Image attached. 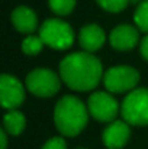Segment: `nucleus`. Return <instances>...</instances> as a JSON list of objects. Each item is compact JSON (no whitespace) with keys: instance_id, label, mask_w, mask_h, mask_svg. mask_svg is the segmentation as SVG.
I'll list each match as a JSON object with an SVG mask.
<instances>
[{"instance_id":"7","label":"nucleus","mask_w":148,"mask_h":149,"mask_svg":"<svg viewBox=\"0 0 148 149\" xmlns=\"http://www.w3.org/2000/svg\"><path fill=\"white\" fill-rule=\"evenodd\" d=\"M89 113L99 122H113L118 114V103L109 93L96 91L89 97Z\"/></svg>"},{"instance_id":"17","label":"nucleus","mask_w":148,"mask_h":149,"mask_svg":"<svg viewBox=\"0 0 148 149\" xmlns=\"http://www.w3.org/2000/svg\"><path fill=\"white\" fill-rule=\"evenodd\" d=\"M97 4L106 12H110V13H118V12H122L129 0H96Z\"/></svg>"},{"instance_id":"14","label":"nucleus","mask_w":148,"mask_h":149,"mask_svg":"<svg viewBox=\"0 0 148 149\" xmlns=\"http://www.w3.org/2000/svg\"><path fill=\"white\" fill-rule=\"evenodd\" d=\"M134 20L140 31L148 33V0H142L141 3H138L134 13Z\"/></svg>"},{"instance_id":"21","label":"nucleus","mask_w":148,"mask_h":149,"mask_svg":"<svg viewBox=\"0 0 148 149\" xmlns=\"http://www.w3.org/2000/svg\"><path fill=\"white\" fill-rule=\"evenodd\" d=\"M129 1H132V3H141L140 0H129Z\"/></svg>"},{"instance_id":"22","label":"nucleus","mask_w":148,"mask_h":149,"mask_svg":"<svg viewBox=\"0 0 148 149\" xmlns=\"http://www.w3.org/2000/svg\"><path fill=\"white\" fill-rule=\"evenodd\" d=\"M80 149H81V148H80Z\"/></svg>"},{"instance_id":"10","label":"nucleus","mask_w":148,"mask_h":149,"mask_svg":"<svg viewBox=\"0 0 148 149\" xmlns=\"http://www.w3.org/2000/svg\"><path fill=\"white\" fill-rule=\"evenodd\" d=\"M129 123L122 120H113L103 132V143L109 149H121L129 139Z\"/></svg>"},{"instance_id":"12","label":"nucleus","mask_w":148,"mask_h":149,"mask_svg":"<svg viewBox=\"0 0 148 149\" xmlns=\"http://www.w3.org/2000/svg\"><path fill=\"white\" fill-rule=\"evenodd\" d=\"M105 32L99 25H86L84 28H81L80 35H79V41L81 48L86 52H95L102 48V45L105 44Z\"/></svg>"},{"instance_id":"2","label":"nucleus","mask_w":148,"mask_h":149,"mask_svg":"<svg viewBox=\"0 0 148 149\" xmlns=\"http://www.w3.org/2000/svg\"><path fill=\"white\" fill-rule=\"evenodd\" d=\"M89 109L74 96H64L55 104L54 122L58 132L64 136H77L87 125Z\"/></svg>"},{"instance_id":"20","label":"nucleus","mask_w":148,"mask_h":149,"mask_svg":"<svg viewBox=\"0 0 148 149\" xmlns=\"http://www.w3.org/2000/svg\"><path fill=\"white\" fill-rule=\"evenodd\" d=\"M0 142H1L0 149H6L7 148V136H6V130H4V129L0 132Z\"/></svg>"},{"instance_id":"13","label":"nucleus","mask_w":148,"mask_h":149,"mask_svg":"<svg viewBox=\"0 0 148 149\" xmlns=\"http://www.w3.org/2000/svg\"><path fill=\"white\" fill-rule=\"evenodd\" d=\"M25 116L18 111V110H10L9 113H6L4 119H3V129L6 130V133L12 135V136H18L23 132L25 129Z\"/></svg>"},{"instance_id":"5","label":"nucleus","mask_w":148,"mask_h":149,"mask_svg":"<svg viewBox=\"0 0 148 149\" xmlns=\"http://www.w3.org/2000/svg\"><path fill=\"white\" fill-rule=\"evenodd\" d=\"M140 81V72L128 65L112 67L105 72L103 83L106 90L110 93H125L132 91Z\"/></svg>"},{"instance_id":"1","label":"nucleus","mask_w":148,"mask_h":149,"mask_svg":"<svg viewBox=\"0 0 148 149\" xmlns=\"http://www.w3.org/2000/svg\"><path fill=\"white\" fill-rule=\"evenodd\" d=\"M60 77L73 90L90 91L103 78V68L90 52H73L60 64Z\"/></svg>"},{"instance_id":"16","label":"nucleus","mask_w":148,"mask_h":149,"mask_svg":"<svg viewBox=\"0 0 148 149\" xmlns=\"http://www.w3.org/2000/svg\"><path fill=\"white\" fill-rule=\"evenodd\" d=\"M49 9L58 16L70 15L76 7V0H48Z\"/></svg>"},{"instance_id":"8","label":"nucleus","mask_w":148,"mask_h":149,"mask_svg":"<svg viewBox=\"0 0 148 149\" xmlns=\"http://www.w3.org/2000/svg\"><path fill=\"white\" fill-rule=\"evenodd\" d=\"M25 100V91L22 83L9 74H3L0 78V101L4 109L13 110Z\"/></svg>"},{"instance_id":"11","label":"nucleus","mask_w":148,"mask_h":149,"mask_svg":"<svg viewBox=\"0 0 148 149\" xmlns=\"http://www.w3.org/2000/svg\"><path fill=\"white\" fill-rule=\"evenodd\" d=\"M10 19H12V23L16 28V31H19L20 33L31 35L38 26L36 13L28 6H18L12 12Z\"/></svg>"},{"instance_id":"9","label":"nucleus","mask_w":148,"mask_h":149,"mask_svg":"<svg viewBox=\"0 0 148 149\" xmlns=\"http://www.w3.org/2000/svg\"><path fill=\"white\" fill-rule=\"evenodd\" d=\"M140 39L138 29L131 26V25H119L116 26L109 36L112 48L118 51H128L132 49Z\"/></svg>"},{"instance_id":"3","label":"nucleus","mask_w":148,"mask_h":149,"mask_svg":"<svg viewBox=\"0 0 148 149\" xmlns=\"http://www.w3.org/2000/svg\"><path fill=\"white\" fill-rule=\"evenodd\" d=\"M121 113L125 122L134 126L148 125V88H134L125 97Z\"/></svg>"},{"instance_id":"6","label":"nucleus","mask_w":148,"mask_h":149,"mask_svg":"<svg viewBox=\"0 0 148 149\" xmlns=\"http://www.w3.org/2000/svg\"><path fill=\"white\" fill-rule=\"evenodd\" d=\"M28 90L38 97H51L60 90L58 75L47 68H36L26 77Z\"/></svg>"},{"instance_id":"19","label":"nucleus","mask_w":148,"mask_h":149,"mask_svg":"<svg viewBox=\"0 0 148 149\" xmlns=\"http://www.w3.org/2000/svg\"><path fill=\"white\" fill-rule=\"evenodd\" d=\"M140 51H141V55L144 56V59L148 61V33H147V36H144V39L141 41Z\"/></svg>"},{"instance_id":"18","label":"nucleus","mask_w":148,"mask_h":149,"mask_svg":"<svg viewBox=\"0 0 148 149\" xmlns=\"http://www.w3.org/2000/svg\"><path fill=\"white\" fill-rule=\"evenodd\" d=\"M42 149H67V145H65V141L62 138L57 136V138L49 139L48 142H45Z\"/></svg>"},{"instance_id":"4","label":"nucleus","mask_w":148,"mask_h":149,"mask_svg":"<svg viewBox=\"0 0 148 149\" xmlns=\"http://www.w3.org/2000/svg\"><path fill=\"white\" fill-rule=\"evenodd\" d=\"M39 36L44 44L54 49H68L74 42L73 28L60 19H48L39 28Z\"/></svg>"},{"instance_id":"15","label":"nucleus","mask_w":148,"mask_h":149,"mask_svg":"<svg viewBox=\"0 0 148 149\" xmlns=\"http://www.w3.org/2000/svg\"><path fill=\"white\" fill-rule=\"evenodd\" d=\"M44 41H42V38L38 35V36H35V35H28L25 39H23V42H22V51L26 54V55H36V54H39L42 48H44Z\"/></svg>"}]
</instances>
